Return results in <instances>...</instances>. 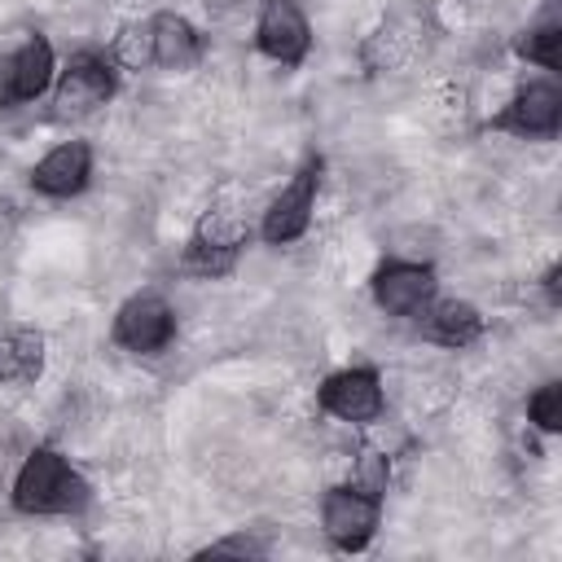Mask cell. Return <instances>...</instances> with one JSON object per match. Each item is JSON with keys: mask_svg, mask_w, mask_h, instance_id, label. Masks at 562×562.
I'll return each mask as SVG.
<instances>
[{"mask_svg": "<svg viewBox=\"0 0 562 562\" xmlns=\"http://www.w3.org/2000/svg\"><path fill=\"white\" fill-rule=\"evenodd\" d=\"M9 501L26 518H75L92 505V487L57 448H31L13 474Z\"/></svg>", "mask_w": 562, "mask_h": 562, "instance_id": "6da1fadb", "label": "cell"}, {"mask_svg": "<svg viewBox=\"0 0 562 562\" xmlns=\"http://www.w3.org/2000/svg\"><path fill=\"white\" fill-rule=\"evenodd\" d=\"M119 92V66L101 48H79L53 79V114L57 119H79L101 110Z\"/></svg>", "mask_w": 562, "mask_h": 562, "instance_id": "7a4b0ae2", "label": "cell"}, {"mask_svg": "<svg viewBox=\"0 0 562 562\" xmlns=\"http://www.w3.org/2000/svg\"><path fill=\"white\" fill-rule=\"evenodd\" d=\"M110 338L132 356H158L176 342V307L158 290H136L114 307Z\"/></svg>", "mask_w": 562, "mask_h": 562, "instance_id": "3957f363", "label": "cell"}, {"mask_svg": "<svg viewBox=\"0 0 562 562\" xmlns=\"http://www.w3.org/2000/svg\"><path fill=\"white\" fill-rule=\"evenodd\" d=\"M321 171H325V158L321 154L303 158V167L268 202V211L259 220V237L268 246H290V241H299L312 228V211H316V193H321Z\"/></svg>", "mask_w": 562, "mask_h": 562, "instance_id": "277c9868", "label": "cell"}, {"mask_svg": "<svg viewBox=\"0 0 562 562\" xmlns=\"http://www.w3.org/2000/svg\"><path fill=\"white\" fill-rule=\"evenodd\" d=\"M382 522V496L356 487V483H338L325 487L321 496V531L338 553H360Z\"/></svg>", "mask_w": 562, "mask_h": 562, "instance_id": "5b68a950", "label": "cell"}, {"mask_svg": "<svg viewBox=\"0 0 562 562\" xmlns=\"http://www.w3.org/2000/svg\"><path fill=\"white\" fill-rule=\"evenodd\" d=\"M492 132H509L518 140H553L558 127H562V88L553 75H540V79H527L501 114H492L487 123Z\"/></svg>", "mask_w": 562, "mask_h": 562, "instance_id": "8992f818", "label": "cell"}, {"mask_svg": "<svg viewBox=\"0 0 562 562\" xmlns=\"http://www.w3.org/2000/svg\"><path fill=\"white\" fill-rule=\"evenodd\" d=\"M316 404L321 413L347 422V426H369L382 417L386 408V391H382V373L373 364H351V369H338L329 373L321 386H316Z\"/></svg>", "mask_w": 562, "mask_h": 562, "instance_id": "52a82bcc", "label": "cell"}, {"mask_svg": "<svg viewBox=\"0 0 562 562\" xmlns=\"http://www.w3.org/2000/svg\"><path fill=\"white\" fill-rule=\"evenodd\" d=\"M255 48H259L268 61L285 66V70H294V66L307 61V53H312V22H307V13L299 9V0H263V4H259V18H255Z\"/></svg>", "mask_w": 562, "mask_h": 562, "instance_id": "ba28073f", "label": "cell"}, {"mask_svg": "<svg viewBox=\"0 0 562 562\" xmlns=\"http://www.w3.org/2000/svg\"><path fill=\"white\" fill-rule=\"evenodd\" d=\"M57 79V53L48 35H26L0 57V105H26L44 97Z\"/></svg>", "mask_w": 562, "mask_h": 562, "instance_id": "9c48e42d", "label": "cell"}, {"mask_svg": "<svg viewBox=\"0 0 562 562\" xmlns=\"http://www.w3.org/2000/svg\"><path fill=\"white\" fill-rule=\"evenodd\" d=\"M369 290L386 316H417L439 294V281H435V268L422 259H386L373 268Z\"/></svg>", "mask_w": 562, "mask_h": 562, "instance_id": "30bf717a", "label": "cell"}, {"mask_svg": "<svg viewBox=\"0 0 562 562\" xmlns=\"http://www.w3.org/2000/svg\"><path fill=\"white\" fill-rule=\"evenodd\" d=\"M92 180V145L88 140H61L31 167V189L40 198H79Z\"/></svg>", "mask_w": 562, "mask_h": 562, "instance_id": "8fae6325", "label": "cell"}, {"mask_svg": "<svg viewBox=\"0 0 562 562\" xmlns=\"http://www.w3.org/2000/svg\"><path fill=\"white\" fill-rule=\"evenodd\" d=\"M413 325H417V334L426 342L448 347V351H461V347L479 342L483 329H487V321H483V312L474 303H465V299H439V294L413 316Z\"/></svg>", "mask_w": 562, "mask_h": 562, "instance_id": "7c38bea8", "label": "cell"}, {"mask_svg": "<svg viewBox=\"0 0 562 562\" xmlns=\"http://www.w3.org/2000/svg\"><path fill=\"white\" fill-rule=\"evenodd\" d=\"M149 26V66H162V70H189L202 61L206 53V35L184 18V13H154L145 18Z\"/></svg>", "mask_w": 562, "mask_h": 562, "instance_id": "4fadbf2b", "label": "cell"}, {"mask_svg": "<svg viewBox=\"0 0 562 562\" xmlns=\"http://www.w3.org/2000/svg\"><path fill=\"white\" fill-rule=\"evenodd\" d=\"M44 373V334L40 329H0V386L35 382Z\"/></svg>", "mask_w": 562, "mask_h": 562, "instance_id": "5bb4252c", "label": "cell"}, {"mask_svg": "<svg viewBox=\"0 0 562 562\" xmlns=\"http://www.w3.org/2000/svg\"><path fill=\"white\" fill-rule=\"evenodd\" d=\"M558 44H562V22H558V13L549 9L544 18H536L527 31H522V40H518V57L522 61H531V66H540L544 75H558Z\"/></svg>", "mask_w": 562, "mask_h": 562, "instance_id": "9a60e30c", "label": "cell"}, {"mask_svg": "<svg viewBox=\"0 0 562 562\" xmlns=\"http://www.w3.org/2000/svg\"><path fill=\"white\" fill-rule=\"evenodd\" d=\"M110 57L119 70H145L149 66V26L145 22H127L114 44H110Z\"/></svg>", "mask_w": 562, "mask_h": 562, "instance_id": "2e32d148", "label": "cell"}, {"mask_svg": "<svg viewBox=\"0 0 562 562\" xmlns=\"http://www.w3.org/2000/svg\"><path fill=\"white\" fill-rule=\"evenodd\" d=\"M527 417H531L536 430L558 435V430H562V386H558V382L536 386V391L527 395Z\"/></svg>", "mask_w": 562, "mask_h": 562, "instance_id": "e0dca14e", "label": "cell"}, {"mask_svg": "<svg viewBox=\"0 0 562 562\" xmlns=\"http://www.w3.org/2000/svg\"><path fill=\"white\" fill-rule=\"evenodd\" d=\"M347 483H356V487H364V492H373V496H386V483H391V461H386V452L364 448V452L356 457Z\"/></svg>", "mask_w": 562, "mask_h": 562, "instance_id": "ac0fdd59", "label": "cell"}, {"mask_svg": "<svg viewBox=\"0 0 562 562\" xmlns=\"http://www.w3.org/2000/svg\"><path fill=\"white\" fill-rule=\"evenodd\" d=\"M206 558H220V553H233V558H268L272 553V540L259 536V531H233V536H220L202 549Z\"/></svg>", "mask_w": 562, "mask_h": 562, "instance_id": "d6986e66", "label": "cell"}, {"mask_svg": "<svg viewBox=\"0 0 562 562\" xmlns=\"http://www.w3.org/2000/svg\"><path fill=\"white\" fill-rule=\"evenodd\" d=\"M558 272H562V268H558V263H549V268H544V277H540V285H544V299H549V307H558V303H562V290H558Z\"/></svg>", "mask_w": 562, "mask_h": 562, "instance_id": "ffe728a7", "label": "cell"}]
</instances>
